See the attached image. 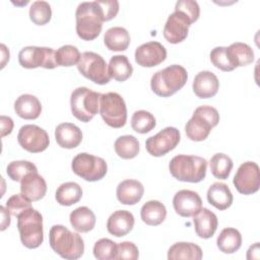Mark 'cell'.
<instances>
[{"label":"cell","instance_id":"cell-19","mask_svg":"<svg viewBox=\"0 0 260 260\" xmlns=\"http://www.w3.org/2000/svg\"><path fill=\"white\" fill-rule=\"evenodd\" d=\"M20 183L21 194L29 201H38L46 195V181L38 174V172L29 173L20 181Z\"/></svg>","mask_w":260,"mask_h":260},{"label":"cell","instance_id":"cell-46","mask_svg":"<svg viewBox=\"0 0 260 260\" xmlns=\"http://www.w3.org/2000/svg\"><path fill=\"white\" fill-rule=\"evenodd\" d=\"M0 122H1V136L4 137L12 132L13 129V121L10 117L6 116H1L0 117Z\"/></svg>","mask_w":260,"mask_h":260},{"label":"cell","instance_id":"cell-6","mask_svg":"<svg viewBox=\"0 0 260 260\" xmlns=\"http://www.w3.org/2000/svg\"><path fill=\"white\" fill-rule=\"evenodd\" d=\"M17 229L20 241L24 247L35 249L43 243V216L32 207L17 217Z\"/></svg>","mask_w":260,"mask_h":260},{"label":"cell","instance_id":"cell-48","mask_svg":"<svg viewBox=\"0 0 260 260\" xmlns=\"http://www.w3.org/2000/svg\"><path fill=\"white\" fill-rule=\"evenodd\" d=\"M1 52H2V62H1V68H3L6 64V62L9 60V51L7 50L6 46L4 44L1 45Z\"/></svg>","mask_w":260,"mask_h":260},{"label":"cell","instance_id":"cell-40","mask_svg":"<svg viewBox=\"0 0 260 260\" xmlns=\"http://www.w3.org/2000/svg\"><path fill=\"white\" fill-rule=\"evenodd\" d=\"M118 244L110 239H101L93 246V255L99 260H113L117 258Z\"/></svg>","mask_w":260,"mask_h":260},{"label":"cell","instance_id":"cell-42","mask_svg":"<svg viewBox=\"0 0 260 260\" xmlns=\"http://www.w3.org/2000/svg\"><path fill=\"white\" fill-rule=\"evenodd\" d=\"M30 202L22 194H14L6 201V208L11 215L18 217L21 213L31 208Z\"/></svg>","mask_w":260,"mask_h":260},{"label":"cell","instance_id":"cell-37","mask_svg":"<svg viewBox=\"0 0 260 260\" xmlns=\"http://www.w3.org/2000/svg\"><path fill=\"white\" fill-rule=\"evenodd\" d=\"M52 9L47 1H35L29 8V18L37 25H44L50 21Z\"/></svg>","mask_w":260,"mask_h":260},{"label":"cell","instance_id":"cell-2","mask_svg":"<svg viewBox=\"0 0 260 260\" xmlns=\"http://www.w3.org/2000/svg\"><path fill=\"white\" fill-rule=\"evenodd\" d=\"M206 159L198 155L179 154L174 156L169 164L171 175L182 182H201L206 176Z\"/></svg>","mask_w":260,"mask_h":260},{"label":"cell","instance_id":"cell-32","mask_svg":"<svg viewBox=\"0 0 260 260\" xmlns=\"http://www.w3.org/2000/svg\"><path fill=\"white\" fill-rule=\"evenodd\" d=\"M82 197V189L75 182L61 184L56 190L55 198L60 205L70 206L77 203Z\"/></svg>","mask_w":260,"mask_h":260},{"label":"cell","instance_id":"cell-14","mask_svg":"<svg viewBox=\"0 0 260 260\" xmlns=\"http://www.w3.org/2000/svg\"><path fill=\"white\" fill-rule=\"evenodd\" d=\"M233 183L241 194L250 195L257 192L260 186L258 165L254 161H246L242 164L234 177Z\"/></svg>","mask_w":260,"mask_h":260},{"label":"cell","instance_id":"cell-24","mask_svg":"<svg viewBox=\"0 0 260 260\" xmlns=\"http://www.w3.org/2000/svg\"><path fill=\"white\" fill-rule=\"evenodd\" d=\"M14 111L22 119L35 120L42 112V105L37 96L24 93L14 102Z\"/></svg>","mask_w":260,"mask_h":260},{"label":"cell","instance_id":"cell-11","mask_svg":"<svg viewBox=\"0 0 260 260\" xmlns=\"http://www.w3.org/2000/svg\"><path fill=\"white\" fill-rule=\"evenodd\" d=\"M55 53L52 48L27 46L22 48L18 53V62L22 67L28 69L37 67L54 69L58 66Z\"/></svg>","mask_w":260,"mask_h":260},{"label":"cell","instance_id":"cell-22","mask_svg":"<svg viewBox=\"0 0 260 260\" xmlns=\"http://www.w3.org/2000/svg\"><path fill=\"white\" fill-rule=\"evenodd\" d=\"M55 138L59 146L63 148H75L82 140L81 130L72 123H61L55 129Z\"/></svg>","mask_w":260,"mask_h":260},{"label":"cell","instance_id":"cell-20","mask_svg":"<svg viewBox=\"0 0 260 260\" xmlns=\"http://www.w3.org/2000/svg\"><path fill=\"white\" fill-rule=\"evenodd\" d=\"M134 226V216L128 210H117L113 212L107 221L108 232L115 237L126 236Z\"/></svg>","mask_w":260,"mask_h":260},{"label":"cell","instance_id":"cell-41","mask_svg":"<svg viewBox=\"0 0 260 260\" xmlns=\"http://www.w3.org/2000/svg\"><path fill=\"white\" fill-rule=\"evenodd\" d=\"M210 61L218 69L222 71H233L236 67L228 53L226 47H215L210 52Z\"/></svg>","mask_w":260,"mask_h":260},{"label":"cell","instance_id":"cell-27","mask_svg":"<svg viewBox=\"0 0 260 260\" xmlns=\"http://www.w3.org/2000/svg\"><path fill=\"white\" fill-rule=\"evenodd\" d=\"M70 223L78 233H87L94 228L95 215L91 209L86 206H80L74 209L69 216Z\"/></svg>","mask_w":260,"mask_h":260},{"label":"cell","instance_id":"cell-35","mask_svg":"<svg viewBox=\"0 0 260 260\" xmlns=\"http://www.w3.org/2000/svg\"><path fill=\"white\" fill-rule=\"evenodd\" d=\"M233 166L234 164L232 158L224 153H215L209 161L211 174L220 180H225L229 178Z\"/></svg>","mask_w":260,"mask_h":260},{"label":"cell","instance_id":"cell-36","mask_svg":"<svg viewBox=\"0 0 260 260\" xmlns=\"http://www.w3.org/2000/svg\"><path fill=\"white\" fill-rule=\"evenodd\" d=\"M155 118L147 111L139 110L134 112L131 118L132 129L140 134H145L155 127Z\"/></svg>","mask_w":260,"mask_h":260},{"label":"cell","instance_id":"cell-43","mask_svg":"<svg viewBox=\"0 0 260 260\" xmlns=\"http://www.w3.org/2000/svg\"><path fill=\"white\" fill-rule=\"evenodd\" d=\"M176 11L183 12L190 20L191 22H195L199 18L200 14V8L196 1L193 0H180L176 3L175 6Z\"/></svg>","mask_w":260,"mask_h":260},{"label":"cell","instance_id":"cell-16","mask_svg":"<svg viewBox=\"0 0 260 260\" xmlns=\"http://www.w3.org/2000/svg\"><path fill=\"white\" fill-rule=\"evenodd\" d=\"M167 58L166 48L158 42H147L135 51V61L142 67H154Z\"/></svg>","mask_w":260,"mask_h":260},{"label":"cell","instance_id":"cell-33","mask_svg":"<svg viewBox=\"0 0 260 260\" xmlns=\"http://www.w3.org/2000/svg\"><path fill=\"white\" fill-rule=\"evenodd\" d=\"M226 48L232 63L236 68L240 66H247L254 61V52L252 48L245 43H233Z\"/></svg>","mask_w":260,"mask_h":260},{"label":"cell","instance_id":"cell-25","mask_svg":"<svg viewBox=\"0 0 260 260\" xmlns=\"http://www.w3.org/2000/svg\"><path fill=\"white\" fill-rule=\"evenodd\" d=\"M208 202L218 210L229 208L233 203V194L229 186L224 183L215 182L207 190Z\"/></svg>","mask_w":260,"mask_h":260},{"label":"cell","instance_id":"cell-26","mask_svg":"<svg viewBox=\"0 0 260 260\" xmlns=\"http://www.w3.org/2000/svg\"><path fill=\"white\" fill-rule=\"evenodd\" d=\"M104 43L110 51H125L130 44V35L122 26L110 27L104 35Z\"/></svg>","mask_w":260,"mask_h":260},{"label":"cell","instance_id":"cell-39","mask_svg":"<svg viewBox=\"0 0 260 260\" xmlns=\"http://www.w3.org/2000/svg\"><path fill=\"white\" fill-rule=\"evenodd\" d=\"M80 53L75 46L64 45L60 47L55 53V59L58 66H73L78 63Z\"/></svg>","mask_w":260,"mask_h":260},{"label":"cell","instance_id":"cell-45","mask_svg":"<svg viewBox=\"0 0 260 260\" xmlns=\"http://www.w3.org/2000/svg\"><path fill=\"white\" fill-rule=\"evenodd\" d=\"M139 252L136 245L132 242H122L118 244L117 248V258L116 259H126V260H136L138 258Z\"/></svg>","mask_w":260,"mask_h":260},{"label":"cell","instance_id":"cell-9","mask_svg":"<svg viewBox=\"0 0 260 260\" xmlns=\"http://www.w3.org/2000/svg\"><path fill=\"white\" fill-rule=\"evenodd\" d=\"M71 169L74 174L83 180L95 182L106 176L108 166L104 158L86 152H81L74 156Z\"/></svg>","mask_w":260,"mask_h":260},{"label":"cell","instance_id":"cell-3","mask_svg":"<svg viewBox=\"0 0 260 260\" xmlns=\"http://www.w3.org/2000/svg\"><path fill=\"white\" fill-rule=\"evenodd\" d=\"M188 79L187 70L181 65H171L155 72L150 80L152 91L162 98H168L180 90Z\"/></svg>","mask_w":260,"mask_h":260},{"label":"cell","instance_id":"cell-1","mask_svg":"<svg viewBox=\"0 0 260 260\" xmlns=\"http://www.w3.org/2000/svg\"><path fill=\"white\" fill-rule=\"evenodd\" d=\"M49 241L52 250L64 259L75 260L83 255L84 243L82 238L64 225H53L49 233Z\"/></svg>","mask_w":260,"mask_h":260},{"label":"cell","instance_id":"cell-17","mask_svg":"<svg viewBox=\"0 0 260 260\" xmlns=\"http://www.w3.org/2000/svg\"><path fill=\"white\" fill-rule=\"evenodd\" d=\"M175 211L183 216H194L202 208V200L197 192L192 190H180L173 198Z\"/></svg>","mask_w":260,"mask_h":260},{"label":"cell","instance_id":"cell-5","mask_svg":"<svg viewBox=\"0 0 260 260\" xmlns=\"http://www.w3.org/2000/svg\"><path fill=\"white\" fill-rule=\"evenodd\" d=\"M219 122L217 110L210 106H200L195 109L192 118L187 122L185 131L189 139L202 141L206 139L211 129Z\"/></svg>","mask_w":260,"mask_h":260},{"label":"cell","instance_id":"cell-23","mask_svg":"<svg viewBox=\"0 0 260 260\" xmlns=\"http://www.w3.org/2000/svg\"><path fill=\"white\" fill-rule=\"evenodd\" d=\"M144 193L143 185L136 180H124L117 187V198L125 205H134L138 203Z\"/></svg>","mask_w":260,"mask_h":260},{"label":"cell","instance_id":"cell-38","mask_svg":"<svg viewBox=\"0 0 260 260\" xmlns=\"http://www.w3.org/2000/svg\"><path fill=\"white\" fill-rule=\"evenodd\" d=\"M32 172H38L37 167L28 160H14L9 162L6 168L8 177L15 182L21 181L26 175Z\"/></svg>","mask_w":260,"mask_h":260},{"label":"cell","instance_id":"cell-12","mask_svg":"<svg viewBox=\"0 0 260 260\" xmlns=\"http://www.w3.org/2000/svg\"><path fill=\"white\" fill-rule=\"evenodd\" d=\"M17 141L23 149L32 153L46 150L50 143L49 135L46 130L32 124L24 125L19 129Z\"/></svg>","mask_w":260,"mask_h":260},{"label":"cell","instance_id":"cell-30","mask_svg":"<svg viewBox=\"0 0 260 260\" xmlns=\"http://www.w3.org/2000/svg\"><path fill=\"white\" fill-rule=\"evenodd\" d=\"M217 248L225 254H232L238 251L242 245V236L234 228L223 229L216 240Z\"/></svg>","mask_w":260,"mask_h":260},{"label":"cell","instance_id":"cell-44","mask_svg":"<svg viewBox=\"0 0 260 260\" xmlns=\"http://www.w3.org/2000/svg\"><path fill=\"white\" fill-rule=\"evenodd\" d=\"M95 3L103 15L104 21L113 19L119 11V2L117 0H95Z\"/></svg>","mask_w":260,"mask_h":260},{"label":"cell","instance_id":"cell-8","mask_svg":"<svg viewBox=\"0 0 260 260\" xmlns=\"http://www.w3.org/2000/svg\"><path fill=\"white\" fill-rule=\"evenodd\" d=\"M100 113L107 125L121 128L126 124L127 108L123 98L117 92H107L101 95Z\"/></svg>","mask_w":260,"mask_h":260},{"label":"cell","instance_id":"cell-21","mask_svg":"<svg viewBox=\"0 0 260 260\" xmlns=\"http://www.w3.org/2000/svg\"><path fill=\"white\" fill-rule=\"evenodd\" d=\"M193 222L196 235L202 239L211 238L218 224L217 216L208 208H201L193 216Z\"/></svg>","mask_w":260,"mask_h":260},{"label":"cell","instance_id":"cell-31","mask_svg":"<svg viewBox=\"0 0 260 260\" xmlns=\"http://www.w3.org/2000/svg\"><path fill=\"white\" fill-rule=\"evenodd\" d=\"M108 69L111 78L120 82L127 80L133 72V67L125 55L113 56L110 59Z\"/></svg>","mask_w":260,"mask_h":260},{"label":"cell","instance_id":"cell-10","mask_svg":"<svg viewBox=\"0 0 260 260\" xmlns=\"http://www.w3.org/2000/svg\"><path fill=\"white\" fill-rule=\"evenodd\" d=\"M81 75L96 84H107L111 80L108 65L105 59L94 52H84L77 63Z\"/></svg>","mask_w":260,"mask_h":260},{"label":"cell","instance_id":"cell-29","mask_svg":"<svg viewBox=\"0 0 260 260\" xmlns=\"http://www.w3.org/2000/svg\"><path fill=\"white\" fill-rule=\"evenodd\" d=\"M202 258L201 248L194 243L179 242L170 247L168 251L169 260H178V259H191V260H200Z\"/></svg>","mask_w":260,"mask_h":260},{"label":"cell","instance_id":"cell-18","mask_svg":"<svg viewBox=\"0 0 260 260\" xmlns=\"http://www.w3.org/2000/svg\"><path fill=\"white\" fill-rule=\"evenodd\" d=\"M193 91L200 99H209L217 93L219 81L211 71H200L193 80Z\"/></svg>","mask_w":260,"mask_h":260},{"label":"cell","instance_id":"cell-47","mask_svg":"<svg viewBox=\"0 0 260 260\" xmlns=\"http://www.w3.org/2000/svg\"><path fill=\"white\" fill-rule=\"evenodd\" d=\"M0 210L2 213V222H1V231H4L10 224V212L4 206H0Z\"/></svg>","mask_w":260,"mask_h":260},{"label":"cell","instance_id":"cell-7","mask_svg":"<svg viewBox=\"0 0 260 260\" xmlns=\"http://www.w3.org/2000/svg\"><path fill=\"white\" fill-rule=\"evenodd\" d=\"M102 93L81 86L75 88L70 96L73 116L81 122H89L99 112Z\"/></svg>","mask_w":260,"mask_h":260},{"label":"cell","instance_id":"cell-13","mask_svg":"<svg viewBox=\"0 0 260 260\" xmlns=\"http://www.w3.org/2000/svg\"><path fill=\"white\" fill-rule=\"evenodd\" d=\"M180 142V132L175 127H166L145 141V148L152 156H162Z\"/></svg>","mask_w":260,"mask_h":260},{"label":"cell","instance_id":"cell-4","mask_svg":"<svg viewBox=\"0 0 260 260\" xmlns=\"http://www.w3.org/2000/svg\"><path fill=\"white\" fill-rule=\"evenodd\" d=\"M75 17V28L80 39L92 41L100 36L104 19L95 1L80 3L76 8Z\"/></svg>","mask_w":260,"mask_h":260},{"label":"cell","instance_id":"cell-34","mask_svg":"<svg viewBox=\"0 0 260 260\" xmlns=\"http://www.w3.org/2000/svg\"><path fill=\"white\" fill-rule=\"evenodd\" d=\"M114 147L120 157L131 159L138 154L139 142L133 135H123L116 139Z\"/></svg>","mask_w":260,"mask_h":260},{"label":"cell","instance_id":"cell-15","mask_svg":"<svg viewBox=\"0 0 260 260\" xmlns=\"http://www.w3.org/2000/svg\"><path fill=\"white\" fill-rule=\"evenodd\" d=\"M191 24V20L183 12L175 10L166 21L164 37L171 44L181 43L187 38Z\"/></svg>","mask_w":260,"mask_h":260},{"label":"cell","instance_id":"cell-28","mask_svg":"<svg viewBox=\"0 0 260 260\" xmlns=\"http://www.w3.org/2000/svg\"><path fill=\"white\" fill-rule=\"evenodd\" d=\"M140 216L144 223L148 225H158L166 219L167 209L160 201L150 200L141 207Z\"/></svg>","mask_w":260,"mask_h":260}]
</instances>
